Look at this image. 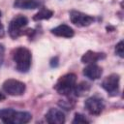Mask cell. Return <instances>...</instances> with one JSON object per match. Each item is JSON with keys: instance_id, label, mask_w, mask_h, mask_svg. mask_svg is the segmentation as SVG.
Here are the masks:
<instances>
[{"instance_id": "cell-19", "label": "cell", "mask_w": 124, "mask_h": 124, "mask_svg": "<svg viewBox=\"0 0 124 124\" xmlns=\"http://www.w3.org/2000/svg\"><path fill=\"white\" fill-rule=\"evenodd\" d=\"M49 65H50L51 68H56L59 65V59H58V57L57 56L52 57L50 59V61H49Z\"/></svg>"}, {"instance_id": "cell-15", "label": "cell", "mask_w": 124, "mask_h": 124, "mask_svg": "<svg viewBox=\"0 0 124 124\" xmlns=\"http://www.w3.org/2000/svg\"><path fill=\"white\" fill-rule=\"evenodd\" d=\"M52 16H53V12H52L51 10L46 9V8H42V9L33 16V20L39 21V20H43V19H49Z\"/></svg>"}, {"instance_id": "cell-22", "label": "cell", "mask_w": 124, "mask_h": 124, "mask_svg": "<svg viewBox=\"0 0 124 124\" xmlns=\"http://www.w3.org/2000/svg\"><path fill=\"white\" fill-rule=\"evenodd\" d=\"M3 99H4V95L0 92V101H1V100H3Z\"/></svg>"}, {"instance_id": "cell-7", "label": "cell", "mask_w": 124, "mask_h": 124, "mask_svg": "<svg viewBox=\"0 0 124 124\" xmlns=\"http://www.w3.org/2000/svg\"><path fill=\"white\" fill-rule=\"evenodd\" d=\"M84 107L90 114L99 115L105 108V103L102 98L98 96H92L85 101Z\"/></svg>"}, {"instance_id": "cell-16", "label": "cell", "mask_w": 124, "mask_h": 124, "mask_svg": "<svg viewBox=\"0 0 124 124\" xmlns=\"http://www.w3.org/2000/svg\"><path fill=\"white\" fill-rule=\"evenodd\" d=\"M66 97H67V98H66L65 100H60L59 103H58V105H59L61 108H65V109H67V110H70V109H72V108H74V106H75V99L71 98L70 95H69V96H66Z\"/></svg>"}, {"instance_id": "cell-21", "label": "cell", "mask_w": 124, "mask_h": 124, "mask_svg": "<svg viewBox=\"0 0 124 124\" xmlns=\"http://www.w3.org/2000/svg\"><path fill=\"white\" fill-rule=\"evenodd\" d=\"M0 18H1V12H0ZM4 36H5L4 25H3V23L1 22V19H0V38H3Z\"/></svg>"}, {"instance_id": "cell-8", "label": "cell", "mask_w": 124, "mask_h": 124, "mask_svg": "<svg viewBox=\"0 0 124 124\" xmlns=\"http://www.w3.org/2000/svg\"><path fill=\"white\" fill-rule=\"evenodd\" d=\"M70 20L72 23H74L75 25H77L78 27H85V26H89L91 23H93L95 18L92 16L73 10L70 12Z\"/></svg>"}, {"instance_id": "cell-4", "label": "cell", "mask_w": 124, "mask_h": 124, "mask_svg": "<svg viewBox=\"0 0 124 124\" xmlns=\"http://www.w3.org/2000/svg\"><path fill=\"white\" fill-rule=\"evenodd\" d=\"M28 24V19L26 16L18 15L15 16L9 24L8 32L12 39H17L21 35L25 34V27Z\"/></svg>"}, {"instance_id": "cell-6", "label": "cell", "mask_w": 124, "mask_h": 124, "mask_svg": "<svg viewBox=\"0 0 124 124\" xmlns=\"http://www.w3.org/2000/svg\"><path fill=\"white\" fill-rule=\"evenodd\" d=\"M120 77L117 74H111L104 78L101 86L108 92L109 96H116L119 93Z\"/></svg>"}, {"instance_id": "cell-14", "label": "cell", "mask_w": 124, "mask_h": 124, "mask_svg": "<svg viewBox=\"0 0 124 124\" xmlns=\"http://www.w3.org/2000/svg\"><path fill=\"white\" fill-rule=\"evenodd\" d=\"M89 90H90V84L86 81H81L78 84L76 83L73 93L78 97H82V96L86 95L89 92Z\"/></svg>"}, {"instance_id": "cell-2", "label": "cell", "mask_w": 124, "mask_h": 124, "mask_svg": "<svg viewBox=\"0 0 124 124\" xmlns=\"http://www.w3.org/2000/svg\"><path fill=\"white\" fill-rule=\"evenodd\" d=\"M32 118L31 113L27 111H16L13 108L0 109V119L4 123L9 124H24L28 123Z\"/></svg>"}, {"instance_id": "cell-5", "label": "cell", "mask_w": 124, "mask_h": 124, "mask_svg": "<svg viewBox=\"0 0 124 124\" xmlns=\"http://www.w3.org/2000/svg\"><path fill=\"white\" fill-rule=\"evenodd\" d=\"M2 88L5 93L11 96H20L25 92L26 86L23 82L16 80V79H7L4 81Z\"/></svg>"}, {"instance_id": "cell-1", "label": "cell", "mask_w": 124, "mask_h": 124, "mask_svg": "<svg viewBox=\"0 0 124 124\" xmlns=\"http://www.w3.org/2000/svg\"><path fill=\"white\" fill-rule=\"evenodd\" d=\"M13 60L16 64V69L19 73H27L31 67V51L24 46H19L14 50Z\"/></svg>"}, {"instance_id": "cell-3", "label": "cell", "mask_w": 124, "mask_h": 124, "mask_svg": "<svg viewBox=\"0 0 124 124\" xmlns=\"http://www.w3.org/2000/svg\"><path fill=\"white\" fill-rule=\"evenodd\" d=\"M76 83H77V76L73 73H69L59 78V79L54 85V89L60 95L69 96L71 95V93H73Z\"/></svg>"}, {"instance_id": "cell-12", "label": "cell", "mask_w": 124, "mask_h": 124, "mask_svg": "<svg viewBox=\"0 0 124 124\" xmlns=\"http://www.w3.org/2000/svg\"><path fill=\"white\" fill-rule=\"evenodd\" d=\"M105 58H106V54L104 52H96V51L88 50L81 56V62L84 64L85 63L91 64V63H96L97 61Z\"/></svg>"}, {"instance_id": "cell-9", "label": "cell", "mask_w": 124, "mask_h": 124, "mask_svg": "<svg viewBox=\"0 0 124 124\" xmlns=\"http://www.w3.org/2000/svg\"><path fill=\"white\" fill-rule=\"evenodd\" d=\"M46 121L49 124H62L65 122V114L58 108H50L46 113Z\"/></svg>"}, {"instance_id": "cell-17", "label": "cell", "mask_w": 124, "mask_h": 124, "mask_svg": "<svg viewBox=\"0 0 124 124\" xmlns=\"http://www.w3.org/2000/svg\"><path fill=\"white\" fill-rule=\"evenodd\" d=\"M74 124H83V123H89V120L81 113H76L75 118L73 119Z\"/></svg>"}, {"instance_id": "cell-10", "label": "cell", "mask_w": 124, "mask_h": 124, "mask_svg": "<svg viewBox=\"0 0 124 124\" xmlns=\"http://www.w3.org/2000/svg\"><path fill=\"white\" fill-rule=\"evenodd\" d=\"M102 74H103L102 68L100 66H98L96 63L88 64V66H86L83 69V75L86 78H88L89 79H92V80L100 78Z\"/></svg>"}, {"instance_id": "cell-11", "label": "cell", "mask_w": 124, "mask_h": 124, "mask_svg": "<svg viewBox=\"0 0 124 124\" xmlns=\"http://www.w3.org/2000/svg\"><path fill=\"white\" fill-rule=\"evenodd\" d=\"M51 33L57 37H64V38H72L75 35L73 28L66 24H60V25L52 28Z\"/></svg>"}, {"instance_id": "cell-18", "label": "cell", "mask_w": 124, "mask_h": 124, "mask_svg": "<svg viewBox=\"0 0 124 124\" xmlns=\"http://www.w3.org/2000/svg\"><path fill=\"white\" fill-rule=\"evenodd\" d=\"M123 41H120L116 46H115V53L120 57V58H123L124 57V51H123Z\"/></svg>"}, {"instance_id": "cell-13", "label": "cell", "mask_w": 124, "mask_h": 124, "mask_svg": "<svg viewBox=\"0 0 124 124\" xmlns=\"http://www.w3.org/2000/svg\"><path fill=\"white\" fill-rule=\"evenodd\" d=\"M40 0H15L14 6L17 9H24V10H33L37 9L41 6Z\"/></svg>"}, {"instance_id": "cell-20", "label": "cell", "mask_w": 124, "mask_h": 124, "mask_svg": "<svg viewBox=\"0 0 124 124\" xmlns=\"http://www.w3.org/2000/svg\"><path fill=\"white\" fill-rule=\"evenodd\" d=\"M4 55H5V47L3 45L0 44V67L4 61Z\"/></svg>"}]
</instances>
